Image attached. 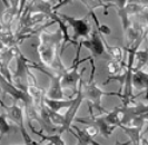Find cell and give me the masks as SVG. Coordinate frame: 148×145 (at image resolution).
I'll return each instance as SVG.
<instances>
[{"label":"cell","instance_id":"16","mask_svg":"<svg viewBox=\"0 0 148 145\" xmlns=\"http://www.w3.org/2000/svg\"><path fill=\"white\" fill-rule=\"evenodd\" d=\"M106 51H107V56L110 60L124 64V52L119 46H109L108 45L106 47Z\"/></svg>","mask_w":148,"mask_h":145},{"label":"cell","instance_id":"14","mask_svg":"<svg viewBox=\"0 0 148 145\" xmlns=\"http://www.w3.org/2000/svg\"><path fill=\"white\" fill-rule=\"evenodd\" d=\"M28 127L31 130V132H32L35 135L40 136V137L42 138V141H48V142H50L52 145H66V143L64 142V139L61 138V134L56 133V134H50V135H44V134H42V130H36L34 128L32 125H28Z\"/></svg>","mask_w":148,"mask_h":145},{"label":"cell","instance_id":"33","mask_svg":"<svg viewBox=\"0 0 148 145\" xmlns=\"http://www.w3.org/2000/svg\"><path fill=\"white\" fill-rule=\"evenodd\" d=\"M147 35H148V34H147Z\"/></svg>","mask_w":148,"mask_h":145},{"label":"cell","instance_id":"3","mask_svg":"<svg viewBox=\"0 0 148 145\" xmlns=\"http://www.w3.org/2000/svg\"><path fill=\"white\" fill-rule=\"evenodd\" d=\"M80 45H78V50L76 52V57H75L73 65L70 66L69 68H66V70L60 75V84L61 87L65 88H69L74 95H76L78 93V84H80L82 81V72H85V69H82V72H78L79 66L82 65L84 61H87L90 59L89 58H85V59H80Z\"/></svg>","mask_w":148,"mask_h":145},{"label":"cell","instance_id":"10","mask_svg":"<svg viewBox=\"0 0 148 145\" xmlns=\"http://www.w3.org/2000/svg\"><path fill=\"white\" fill-rule=\"evenodd\" d=\"M132 84L134 89H138L140 93L146 92L148 94V72H144L143 69L133 72Z\"/></svg>","mask_w":148,"mask_h":145},{"label":"cell","instance_id":"23","mask_svg":"<svg viewBox=\"0 0 148 145\" xmlns=\"http://www.w3.org/2000/svg\"><path fill=\"white\" fill-rule=\"evenodd\" d=\"M140 145H148V139L145 136H141L140 138Z\"/></svg>","mask_w":148,"mask_h":145},{"label":"cell","instance_id":"17","mask_svg":"<svg viewBox=\"0 0 148 145\" xmlns=\"http://www.w3.org/2000/svg\"><path fill=\"white\" fill-rule=\"evenodd\" d=\"M14 130V127L9 124L8 122V117L5 113L0 114V143L2 141V138L5 137L6 135H10Z\"/></svg>","mask_w":148,"mask_h":145},{"label":"cell","instance_id":"32","mask_svg":"<svg viewBox=\"0 0 148 145\" xmlns=\"http://www.w3.org/2000/svg\"><path fill=\"white\" fill-rule=\"evenodd\" d=\"M147 65H148V64H147Z\"/></svg>","mask_w":148,"mask_h":145},{"label":"cell","instance_id":"1","mask_svg":"<svg viewBox=\"0 0 148 145\" xmlns=\"http://www.w3.org/2000/svg\"><path fill=\"white\" fill-rule=\"evenodd\" d=\"M61 40L62 36L59 29L51 34L44 30L39 34V45L37 47L41 65L51 69L58 75H61L66 70V67L64 66L59 56Z\"/></svg>","mask_w":148,"mask_h":145},{"label":"cell","instance_id":"8","mask_svg":"<svg viewBox=\"0 0 148 145\" xmlns=\"http://www.w3.org/2000/svg\"><path fill=\"white\" fill-rule=\"evenodd\" d=\"M0 89H2L3 92H6L11 97V99L14 101V103L20 104L23 108H25L26 105L32 103V101L30 99V97L28 96L27 93H25V92H22L20 89H18L15 85H12L11 83H9L3 77V75L1 74V72H0Z\"/></svg>","mask_w":148,"mask_h":145},{"label":"cell","instance_id":"28","mask_svg":"<svg viewBox=\"0 0 148 145\" xmlns=\"http://www.w3.org/2000/svg\"><path fill=\"white\" fill-rule=\"evenodd\" d=\"M49 1H50L51 3H53V5H55V2H56V0H49Z\"/></svg>","mask_w":148,"mask_h":145},{"label":"cell","instance_id":"20","mask_svg":"<svg viewBox=\"0 0 148 145\" xmlns=\"http://www.w3.org/2000/svg\"><path fill=\"white\" fill-rule=\"evenodd\" d=\"M84 130H85V133L88 135L89 137H91V138H94L95 136H97V135L99 134L98 128L95 127L94 125H87V127H86Z\"/></svg>","mask_w":148,"mask_h":145},{"label":"cell","instance_id":"9","mask_svg":"<svg viewBox=\"0 0 148 145\" xmlns=\"http://www.w3.org/2000/svg\"><path fill=\"white\" fill-rule=\"evenodd\" d=\"M75 121L77 123H82L85 125H94L95 127L98 128L99 134L103 135L105 137H109L112 132L115 130V127L110 126L104 119L103 116H98V117H89V118H82V117H76Z\"/></svg>","mask_w":148,"mask_h":145},{"label":"cell","instance_id":"30","mask_svg":"<svg viewBox=\"0 0 148 145\" xmlns=\"http://www.w3.org/2000/svg\"><path fill=\"white\" fill-rule=\"evenodd\" d=\"M0 95H1V89H0Z\"/></svg>","mask_w":148,"mask_h":145},{"label":"cell","instance_id":"18","mask_svg":"<svg viewBox=\"0 0 148 145\" xmlns=\"http://www.w3.org/2000/svg\"><path fill=\"white\" fill-rule=\"evenodd\" d=\"M137 17V23L143 29L148 31V6H143L141 10L136 14Z\"/></svg>","mask_w":148,"mask_h":145},{"label":"cell","instance_id":"11","mask_svg":"<svg viewBox=\"0 0 148 145\" xmlns=\"http://www.w3.org/2000/svg\"><path fill=\"white\" fill-rule=\"evenodd\" d=\"M75 98L70 99H49L45 97V105L48 109H50L52 112H57L59 113L61 109H68L74 103Z\"/></svg>","mask_w":148,"mask_h":145},{"label":"cell","instance_id":"7","mask_svg":"<svg viewBox=\"0 0 148 145\" xmlns=\"http://www.w3.org/2000/svg\"><path fill=\"white\" fill-rule=\"evenodd\" d=\"M16 61H17V68L12 74H11V80L12 85H15L18 89L26 93L27 90V85H26V72L27 68L29 67L30 61L29 59L25 57L21 54V51L18 50L16 55Z\"/></svg>","mask_w":148,"mask_h":145},{"label":"cell","instance_id":"24","mask_svg":"<svg viewBox=\"0 0 148 145\" xmlns=\"http://www.w3.org/2000/svg\"><path fill=\"white\" fill-rule=\"evenodd\" d=\"M1 1H2L3 6L6 7V9H7V8H9V1H8V0H1Z\"/></svg>","mask_w":148,"mask_h":145},{"label":"cell","instance_id":"21","mask_svg":"<svg viewBox=\"0 0 148 145\" xmlns=\"http://www.w3.org/2000/svg\"><path fill=\"white\" fill-rule=\"evenodd\" d=\"M8 1H9V8L15 10L17 14H18V9H19V5H20V0H8Z\"/></svg>","mask_w":148,"mask_h":145},{"label":"cell","instance_id":"26","mask_svg":"<svg viewBox=\"0 0 148 145\" xmlns=\"http://www.w3.org/2000/svg\"><path fill=\"white\" fill-rule=\"evenodd\" d=\"M39 144H40V142H36V141H35L32 144H30V145H39Z\"/></svg>","mask_w":148,"mask_h":145},{"label":"cell","instance_id":"19","mask_svg":"<svg viewBox=\"0 0 148 145\" xmlns=\"http://www.w3.org/2000/svg\"><path fill=\"white\" fill-rule=\"evenodd\" d=\"M26 85H27V87L38 86L37 79H36L35 75H34V74L31 72V70H30V67L27 68V72H26Z\"/></svg>","mask_w":148,"mask_h":145},{"label":"cell","instance_id":"31","mask_svg":"<svg viewBox=\"0 0 148 145\" xmlns=\"http://www.w3.org/2000/svg\"><path fill=\"white\" fill-rule=\"evenodd\" d=\"M17 145H21V144H17ZM23 145H26V144H23Z\"/></svg>","mask_w":148,"mask_h":145},{"label":"cell","instance_id":"25","mask_svg":"<svg viewBox=\"0 0 148 145\" xmlns=\"http://www.w3.org/2000/svg\"><path fill=\"white\" fill-rule=\"evenodd\" d=\"M77 145H87V144H86V143H84V142H80V141H78Z\"/></svg>","mask_w":148,"mask_h":145},{"label":"cell","instance_id":"22","mask_svg":"<svg viewBox=\"0 0 148 145\" xmlns=\"http://www.w3.org/2000/svg\"><path fill=\"white\" fill-rule=\"evenodd\" d=\"M138 3H140L141 6H148V0H134Z\"/></svg>","mask_w":148,"mask_h":145},{"label":"cell","instance_id":"2","mask_svg":"<svg viewBox=\"0 0 148 145\" xmlns=\"http://www.w3.org/2000/svg\"><path fill=\"white\" fill-rule=\"evenodd\" d=\"M90 65H91V72H90V78L88 81H80L79 89L82 92L84 101L87 99L89 106V113L90 117H98L106 114L107 110H105L101 106V97L104 95H109V96H119L120 93H107L101 90L95 83V70H96V65H95V59L90 57Z\"/></svg>","mask_w":148,"mask_h":145},{"label":"cell","instance_id":"15","mask_svg":"<svg viewBox=\"0 0 148 145\" xmlns=\"http://www.w3.org/2000/svg\"><path fill=\"white\" fill-rule=\"evenodd\" d=\"M121 130L129 136V142L133 145H140L141 130L143 127H127V126H119Z\"/></svg>","mask_w":148,"mask_h":145},{"label":"cell","instance_id":"6","mask_svg":"<svg viewBox=\"0 0 148 145\" xmlns=\"http://www.w3.org/2000/svg\"><path fill=\"white\" fill-rule=\"evenodd\" d=\"M78 45L86 47L87 49L90 50L91 52V57L96 60L99 57H105V55H107L106 51V47L108 46V44L106 40H104L101 36L97 32L96 30H91V34L89 38L80 40Z\"/></svg>","mask_w":148,"mask_h":145},{"label":"cell","instance_id":"27","mask_svg":"<svg viewBox=\"0 0 148 145\" xmlns=\"http://www.w3.org/2000/svg\"><path fill=\"white\" fill-rule=\"evenodd\" d=\"M2 28H3V26H2V23H0V31L2 30Z\"/></svg>","mask_w":148,"mask_h":145},{"label":"cell","instance_id":"13","mask_svg":"<svg viewBox=\"0 0 148 145\" xmlns=\"http://www.w3.org/2000/svg\"><path fill=\"white\" fill-rule=\"evenodd\" d=\"M79 1L87 7L89 11H94L97 8H103L105 10V14H108L109 8H115V6L108 0H79Z\"/></svg>","mask_w":148,"mask_h":145},{"label":"cell","instance_id":"12","mask_svg":"<svg viewBox=\"0 0 148 145\" xmlns=\"http://www.w3.org/2000/svg\"><path fill=\"white\" fill-rule=\"evenodd\" d=\"M148 64V48L146 49H138L134 56L133 68L132 72H135L137 70H141L144 66Z\"/></svg>","mask_w":148,"mask_h":145},{"label":"cell","instance_id":"29","mask_svg":"<svg viewBox=\"0 0 148 145\" xmlns=\"http://www.w3.org/2000/svg\"><path fill=\"white\" fill-rule=\"evenodd\" d=\"M39 145H41V143H40V144ZM45 145H52L51 143H50V142H48V143H47V144H45Z\"/></svg>","mask_w":148,"mask_h":145},{"label":"cell","instance_id":"5","mask_svg":"<svg viewBox=\"0 0 148 145\" xmlns=\"http://www.w3.org/2000/svg\"><path fill=\"white\" fill-rule=\"evenodd\" d=\"M59 16L67 22L69 28L73 29V31H74L73 40L77 44V46L80 40L89 38L92 29L89 25V21L87 20V17L82 18V19H77V18H73V17H69V16L62 14H59Z\"/></svg>","mask_w":148,"mask_h":145},{"label":"cell","instance_id":"4","mask_svg":"<svg viewBox=\"0 0 148 145\" xmlns=\"http://www.w3.org/2000/svg\"><path fill=\"white\" fill-rule=\"evenodd\" d=\"M0 105L6 110V115H7L8 118L10 121H12L16 124V126L18 127V130H20L22 137H23V141H25V144H32L35 141L30 137V135L28 134V132L26 130V127H25V116L26 115H25L23 107L20 104H17V103H12L11 105L8 106L6 104H3V102L1 99H0Z\"/></svg>","mask_w":148,"mask_h":145}]
</instances>
